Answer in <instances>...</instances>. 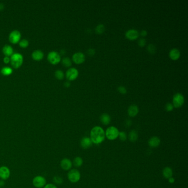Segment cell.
Wrapping results in <instances>:
<instances>
[{
	"mask_svg": "<svg viewBox=\"0 0 188 188\" xmlns=\"http://www.w3.org/2000/svg\"><path fill=\"white\" fill-rule=\"evenodd\" d=\"M147 50L148 51L150 54H155V53L156 52V46L155 45L152 44H150L148 45Z\"/></svg>",
	"mask_w": 188,
	"mask_h": 188,
	"instance_id": "f1b7e54d",
	"label": "cell"
},
{
	"mask_svg": "<svg viewBox=\"0 0 188 188\" xmlns=\"http://www.w3.org/2000/svg\"><path fill=\"white\" fill-rule=\"evenodd\" d=\"M67 178L70 182L76 183L81 179L80 172L76 169H71L68 172Z\"/></svg>",
	"mask_w": 188,
	"mask_h": 188,
	"instance_id": "277c9868",
	"label": "cell"
},
{
	"mask_svg": "<svg viewBox=\"0 0 188 188\" xmlns=\"http://www.w3.org/2000/svg\"><path fill=\"white\" fill-rule=\"evenodd\" d=\"M33 184L36 188H44L46 184V181L44 177L39 175L34 178L33 180Z\"/></svg>",
	"mask_w": 188,
	"mask_h": 188,
	"instance_id": "9c48e42d",
	"label": "cell"
},
{
	"mask_svg": "<svg viewBox=\"0 0 188 188\" xmlns=\"http://www.w3.org/2000/svg\"><path fill=\"white\" fill-rule=\"evenodd\" d=\"M169 56L172 60L176 61L178 60L180 57V52L177 48H173L171 49L169 53Z\"/></svg>",
	"mask_w": 188,
	"mask_h": 188,
	"instance_id": "e0dca14e",
	"label": "cell"
},
{
	"mask_svg": "<svg viewBox=\"0 0 188 188\" xmlns=\"http://www.w3.org/2000/svg\"><path fill=\"white\" fill-rule=\"evenodd\" d=\"M78 75L79 72L77 68L74 67L70 68L66 72V77L69 81L75 80L78 77Z\"/></svg>",
	"mask_w": 188,
	"mask_h": 188,
	"instance_id": "52a82bcc",
	"label": "cell"
},
{
	"mask_svg": "<svg viewBox=\"0 0 188 188\" xmlns=\"http://www.w3.org/2000/svg\"><path fill=\"white\" fill-rule=\"evenodd\" d=\"M105 31V26L102 24H99L95 28V32L99 35L102 34Z\"/></svg>",
	"mask_w": 188,
	"mask_h": 188,
	"instance_id": "cb8c5ba5",
	"label": "cell"
},
{
	"mask_svg": "<svg viewBox=\"0 0 188 188\" xmlns=\"http://www.w3.org/2000/svg\"><path fill=\"white\" fill-rule=\"evenodd\" d=\"M128 137H129V140L131 142H136L139 138L138 132L136 130H131L129 134Z\"/></svg>",
	"mask_w": 188,
	"mask_h": 188,
	"instance_id": "7402d4cb",
	"label": "cell"
},
{
	"mask_svg": "<svg viewBox=\"0 0 188 188\" xmlns=\"http://www.w3.org/2000/svg\"><path fill=\"white\" fill-rule=\"evenodd\" d=\"M9 41L12 44H17L21 39V34L20 31L17 30H14L11 31L9 34Z\"/></svg>",
	"mask_w": 188,
	"mask_h": 188,
	"instance_id": "ba28073f",
	"label": "cell"
},
{
	"mask_svg": "<svg viewBox=\"0 0 188 188\" xmlns=\"http://www.w3.org/2000/svg\"><path fill=\"white\" fill-rule=\"evenodd\" d=\"M119 132L120 131L116 127L113 126H109L105 131V137H107L109 140L110 141L115 140L118 137Z\"/></svg>",
	"mask_w": 188,
	"mask_h": 188,
	"instance_id": "7a4b0ae2",
	"label": "cell"
},
{
	"mask_svg": "<svg viewBox=\"0 0 188 188\" xmlns=\"http://www.w3.org/2000/svg\"><path fill=\"white\" fill-rule=\"evenodd\" d=\"M71 85V83L68 82V81H67V82H65V83H64V85H65V87H69Z\"/></svg>",
	"mask_w": 188,
	"mask_h": 188,
	"instance_id": "ab89813d",
	"label": "cell"
},
{
	"mask_svg": "<svg viewBox=\"0 0 188 188\" xmlns=\"http://www.w3.org/2000/svg\"><path fill=\"white\" fill-rule=\"evenodd\" d=\"M140 33L139 31L135 29H130L125 33V37L130 41H135L139 38Z\"/></svg>",
	"mask_w": 188,
	"mask_h": 188,
	"instance_id": "30bf717a",
	"label": "cell"
},
{
	"mask_svg": "<svg viewBox=\"0 0 188 188\" xmlns=\"http://www.w3.org/2000/svg\"><path fill=\"white\" fill-rule=\"evenodd\" d=\"M148 144L151 147H158L161 144V140L157 136H153L149 139Z\"/></svg>",
	"mask_w": 188,
	"mask_h": 188,
	"instance_id": "9a60e30c",
	"label": "cell"
},
{
	"mask_svg": "<svg viewBox=\"0 0 188 188\" xmlns=\"http://www.w3.org/2000/svg\"><path fill=\"white\" fill-rule=\"evenodd\" d=\"M126 125L129 126L131 125V121L130 120H126Z\"/></svg>",
	"mask_w": 188,
	"mask_h": 188,
	"instance_id": "60d3db41",
	"label": "cell"
},
{
	"mask_svg": "<svg viewBox=\"0 0 188 188\" xmlns=\"http://www.w3.org/2000/svg\"><path fill=\"white\" fill-rule=\"evenodd\" d=\"M44 188H58L57 187L53 184H46Z\"/></svg>",
	"mask_w": 188,
	"mask_h": 188,
	"instance_id": "d590c367",
	"label": "cell"
},
{
	"mask_svg": "<svg viewBox=\"0 0 188 188\" xmlns=\"http://www.w3.org/2000/svg\"><path fill=\"white\" fill-rule=\"evenodd\" d=\"M162 174L164 178L168 179L173 177V170L170 167H166L163 169Z\"/></svg>",
	"mask_w": 188,
	"mask_h": 188,
	"instance_id": "ffe728a7",
	"label": "cell"
},
{
	"mask_svg": "<svg viewBox=\"0 0 188 188\" xmlns=\"http://www.w3.org/2000/svg\"><path fill=\"white\" fill-rule=\"evenodd\" d=\"M19 45L22 48H26L29 45V41L26 39H23L19 41Z\"/></svg>",
	"mask_w": 188,
	"mask_h": 188,
	"instance_id": "83f0119b",
	"label": "cell"
},
{
	"mask_svg": "<svg viewBox=\"0 0 188 188\" xmlns=\"http://www.w3.org/2000/svg\"><path fill=\"white\" fill-rule=\"evenodd\" d=\"M90 139L93 143L95 145L102 143L105 139L104 130L100 126H94L90 131Z\"/></svg>",
	"mask_w": 188,
	"mask_h": 188,
	"instance_id": "6da1fadb",
	"label": "cell"
},
{
	"mask_svg": "<svg viewBox=\"0 0 188 188\" xmlns=\"http://www.w3.org/2000/svg\"><path fill=\"white\" fill-rule=\"evenodd\" d=\"M1 71L2 75H5V76H9L12 73L13 70L11 67H4L2 68Z\"/></svg>",
	"mask_w": 188,
	"mask_h": 188,
	"instance_id": "d4e9b609",
	"label": "cell"
},
{
	"mask_svg": "<svg viewBox=\"0 0 188 188\" xmlns=\"http://www.w3.org/2000/svg\"><path fill=\"white\" fill-rule=\"evenodd\" d=\"M100 120L104 125H108L110 123L111 117L107 113H103L100 117Z\"/></svg>",
	"mask_w": 188,
	"mask_h": 188,
	"instance_id": "ac0fdd59",
	"label": "cell"
},
{
	"mask_svg": "<svg viewBox=\"0 0 188 188\" xmlns=\"http://www.w3.org/2000/svg\"><path fill=\"white\" fill-rule=\"evenodd\" d=\"M118 90L120 94H125L127 93V90L126 87L123 85H120L119 87H118Z\"/></svg>",
	"mask_w": 188,
	"mask_h": 188,
	"instance_id": "1f68e13d",
	"label": "cell"
},
{
	"mask_svg": "<svg viewBox=\"0 0 188 188\" xmlns=\"http://www.w3.org/2000/svg\"><path fill=\"white\" fill-rule=\"evenodd\" d=\"M10 62L11 65L15 68H18L21 67L23 63L22 55L19 53H14L11 56Z\"/></svg>",
	"mask_w": 188,
	"mask_h": 188,
	"instance_id": "3957f363",
	"label": "cell"
},
{
	"mask_svg": "<svg viewBox=\"0 0 188 188\" xmlns=\"http://www.w3.org/2000/svg\"><path fill=\"white\" fill-rule=\"evenodd\" d=\"M85 54L81 52H77L72 55V61L78 65L83 63L85 61Z\"/></svg>",
	"mask_w": 188,
	"mask_h": 188,
	"instance_id": "8fae6325",
	"label": "cell"
},
{
	"mask_svg": "<svg viewBox=\"0 0 188 188\" xmlns=\"http://www.w3.org/2000/svg\"><path fill=\"white\" fill-rule=\"evenodd\" d=\"M87 54L90 56H93V55L95 54V50L94 49H92V48H90L89 49L87 50Z\"/></svg>",
	"mask_w": 188,
	"mask_h": 188,
	"instance_id": "e575fe53",
	"label": "cell"
},
{
	"mask_svg": "<svg viewBox=\"0 0 188 188\" xmlns=\"http://www.w3.org/2000/svg\"><path fill=\"white\" fill-rule=\"evenodd\" d=\"M10 170L9 168L5 166L0 167V178L2 180H7L10 177Z\"/></svg>",
	"mask_w": 188,
	"mask_h": 188,
	"instance_id": "7c38bea8",
	"label": "cell"
},
{
	"mask_svg": "<svg viewBox=\"0 0 188 188\" xmlns=\"http://www.w3.org/2000/svg\"><path fill=\"white\" fill-rule=\"evenodd\" d=\"M4 4H2V3H0V11L2 10V9H4Z\"/></svg>",
	"mask_w": 188,
	"mask_h": 188,
	"instance_id": "7bdbcfd3",
	"label": "cell"
},
{
	"mask_svg": "<svg viewBox=\"0 0 188 188\" xmlns=\"http://www.w3.org/2000/svg\"><path fill=\"white\" fill-rule=\"evenodd\" d=\"M148 33L147 31H146V30H142L141 32H140V34L141 35V36H142V37H145V36H146L147 35Z\"/></svg>",
	"mask_w": 188,
	"mask_h": 188,
	"instance_id": "8d00e7d4",
	"label": "cell"
},
{
	"mask_svg": "<svg viewBox=\"0 0 188 188\" xmlns=\"http://www.w3.org/2000/svg\"><path fill=\"white\" fill-rule=\"evenodd\" d=\"M93 145L90 137H84L81 139L80 141V145L81 147L83 149H88L90 147Z\"/></svg>",
	"mask_w": 188,
	"mask_h": 188,
	"instance_id": "5bb4252c",
	"label": "cell"
},
{
	"mask_svg": "<svg viewBox=\"0 0 188 188\" xmlns=\"http://www.w3.org/2000/svg\"><path fill=\"white\" fill-rule=\"evenodd\" d=\"M83 163V159L81 157H76L74 158L72 164H73V165L76 167L78 168L82 166Z\"/></svg>",
	"mask_w": 188,
	"mask_h": 188,
	"instance_id": "603a6c76",
	"label": "cell"
},
{
	"mask_svg": "<svg viewBox=\"0 0 188 188\" xmlns=\"http://www.w3.org/2000/svg\"><path fill=\"white\" fill-rule=\"evenodd\" d=\"M118 137L121 141H125L127 140V135L125 131H120L119 132V134Z\"/></svg>",
	"mask_w": 188,
	"mask_h": 188,
	"instance_id": "f546056e",
	"label": "cell"
},
{
	"mask_svg": "<svg viewBox=\"0 0 188 188\" xmlns=\"http://www.w3.org/2000/svg\"><path fill=\"white\" fill-rule=\"evenodd\" d=\"M168 182L170 184H173L175 182V179H174V178H173V177H171L170 178H169L168 179Z\"/></svg>",
	"mask_w": 188,
	"mask_h": 188,
	"instance_id": "f35d334b",
	"label": "cell"
},
{
	"mask_svg": "<svg viewBox=\"0 0 188 188\" xmlns=\"http://www.w3.org/2000/svg\"><path fill=\"white\" fill-rule=\"evenodd\" d=\"M139 107L135 104L131 105L127 109V113L130 117H136L139 113Z\"/></svg>",
	"mask_w": 188,
	"mask_h": 188,
	"instance_id": "2e32d148",
	"label": "cell"
},
{
	"mask_svg": "<svg viewBox=\"0 0 188 188\" xmlns=\"http://www.w3.org/2000/svg\"><path fill=\"white\" fill-rule=\"evenodd\" d=\"M2 52L6 56L9 57L14 54V49L11 45H6L2 48Z\"/></svg>",
	"mask_w": 188,
	"mask_h": 188,
	"instance_id": "44dd1931",
	"label": "cell"
},
{
	"mask_svg": "<svg viewBox=\"0 0 188 188\" xmlns=\"http://www.w3.org/2000/svg\"><path fill=\"white\" fill-rule=\"evenodd\" d=\"M185 98L183 95L180 93H177L173 95V107L175 108H179L183 105Z\"/></svg>",
	"mask_w": 188,
	"mask_h": 188,
	"instance_id": "5b68a950",
	"label": "cell"
},
{
	"mask_svg": "<svg viewBox=\"0 0 188 188\" xmlns=\"http://www.w3.org/2000/svg\"><path fill=\"white\" fill-rule=\"evenodd\" d=\"M55 76L59 80H62L63 79L65 75L64 73L60 70H58L55 72Z\"/></svg>",
	"mask_w": 188,
	"mask_h": 188,
	"instance_id": "4316f807",
	"label": "cell"
},
{
	"mask_svg": "<svg viewBox=\"0 0 188 188\" xmlns=\"http://www.w3.org/2000/svg\"><path fill=\"white\" fill-rule=\"evenodd\" d=\"M60 166L64 170H70L72 167V162L70 159L65 158L61 160L60 162Z\"/></svg>",
	"mask_w": 188,
	"mask_h": 188,
	"instance_id": "4fadbf2b",
	"label": "cell"
},
{
	"mask_svg": "<svg viewBox=\"0 0 188 188\" xmlns=\"http://www.w3.org/2000/svg\"><path fill=\"white\" fill-rule=\"evenodd\" d=\"M48 60L53 65H56L61 61V56L58 52L55 51H50L47 56Z\"/></svg>",
	"mask_w": 188,
	"mask_h": 188,
	"instance_id": "8992f818",
	"label": "cell"
},
{
	"mask_svg": "<svg viewBox=\"0 0 188 188\" xmlns=\"http://www.w3.org/2000/svg\"><path fill=\"white\" fill-rule=\"evenodd\" d=\"M137 43H138L139 46L142 48L146 44V39L144 38H140L138 41Z\"/></svg>",
	"mask_w": 188,
	"mask_h": 188,
	"instance_id": "836d02e7",
	"label": "cell"
},
{
	"mask_svg": "<svg viewBox=\"0 0 188 188\" xmlns=\"http://www.w3.org/2000/svg\"><path fill=\"white\" fill-rule=\"evenodd\" d=\"M4 61L5 63H9L10 62V58L9 57L7 56H5L4 58Z\"/></svg>",
	"mask_w": 188,
	"mask_h": 188,
	"instance_id": "74e56055",
	"label": "cell"
},
{
	"mask_svg": "<svg viewBox=\"0 0 188 188\" xmlns=\"http://www.w3.org/2000/svg\"><path fill=\"white\" fill-rule=\"evenodd\" d=\"M165 108L167 112H172L174 109V107L172 103H168L166 104Z\"/></svg>",
	"mask_w": 188,
	"mask_h": 188,
	"instance_id": "d6a6232c",
	"label": "cell"
},
{
	"mask_svg": "<svg viewBox=\"0 0 188 188\" xmlns=\"http://www.w3.org/2000/svg\"><path fill=\"white\" fill-rule=\"evenodd\" d=\"M5 185V183L3 180H0V188L3 187Z\"/></svg>",
	"mask_w": 188,
	"mask_h": 188,
	"instance_id": "b9f144b4",
	"label": "cell"
},
{
	"mask_svg": "<svg viewBox=\"0 0 188 188\" xmlns=\"http://www.w3.org/2000/svg\"><path fill=\"white\" fill-rule=\"evenodd\" d=\"M31 57L34 60L40 61L44 58V53L40 50H36L33 52Z\"/></svg>",
	"mask_w": 188,
	"mask_h": 188,
	"instance_id": "d6986e66",
	"label": "cell"
},
{
	"mask_svg": "<svg viewBox=\"0 0 188 188\" xmlns=\"http://www.w3.org/2000/svg\"><path fill=\"white\" fill-rule=\"evenodd\" d=\"M62 63L65 67H70L72 65L71 60L68 57L64 58L62 60Z\"/></svg>",
	"mask_w": 188,
	"mask_h": 188,
	"instance_id": "484cf974",
	"label": "cell"
},
{
	"mask_svg": "<svg viewBox=\"0 0 188 188\" xmlns=\"http://www.w3.org/2000/svg\"><path fill=\"white\" fill-rule=\"evenodd\" d=\"M53 181L55 183L60 185L63 183V178H61L60 176H55L53 178Z\"/></svg>",
	"mask_w": 188,
	"mask_h": 188,
	"instance_id": "4dcf8cb0",
	"label": "cell"
}]
</instances>
